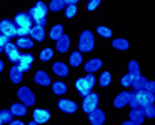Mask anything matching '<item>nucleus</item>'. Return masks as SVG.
I'll use <instances>...</instances> for the list:
<instances>
[{"mask_svg":"<svg viewBox=\"0 0 155 125\" xmlns=\"http://www.w3.org/2000/svg\"><path fill=\"white\" fill-rule=\"evenodd\" d=\"M82 62H84V54H82L80 50L72 52L70 57H68V65H70V67H80Z\"/></svg>","mask_w":155,"mask_h":125,"instance_id":"obj_18","label":"nucleus"},{"mask_svg":"<svg viewBox=\"0 0 155 125\" xmlns=\"http://www.w3.org/2000/svg\"><path fill=\"white\" fill-rule=\"evenodd\" d=\"M28 35H30V38L34 42H44L45 40V30H44V27H38V25H32Z\"/></svg>","mask_w":155,"mask_h":125,"instance_id":"obj_13","label":"nucleus"},{"mask_svg":"<svg viewBox=\"0 0 155 125\" xmlns=\"http://www.w3.org/2000/svg\"><path fill=\"white\" fill-rule=\"evenodd\" d=\"M75 88H77V92H78L80 97H85V95L92 90V85L88 84V80L85 77H80V78L75 80Z\"/></svg>","mask_w":155,"mask_h":125,"instance_id":"obj_9","label":"nucleus"},{"mask_svg":"<svg viewBox=\"0 0 155 125\" xmlns=\"http://www.w3.org/2000/svg\"><path fill=\"white\" fill-rule=\"evenodd\" d=\"M87 2H88V0H87Z\"/></svg>","mask_w":155,"mask_h":125,"instance_id":"obj_47","label":"nucleus"},{"mask_svg":"<svg viewBox=\"0 0 155 125\" xmlns=\"http://www.w3.org/2000/svg\"><path fill=\"white\" fill-rule=\"evenodd\" d=\"M34 120L37 123H47L50 120V112L45 108H35L34 110Z\"/></svg>","mask_w":155,"mask_h":125,"instance_id":"obj_15","label":"nucleus"},{"mask_svg":"<svg viewBox=\"0 0 155 125\" xmlns=\"http://www.w3.org/2000/svg\"><path fill=\"white\" fill-rule=\"evenodd\" d=\"M128 72H130L132 75H140V68H138V64L135 60H130L128 62Z\"/></svg>","mask_w":155,"mask_h":125,"instance_id":"obj_36","label":"nucleus"},{"mask_svg":"<svg viewBox=\"0 0 155 125\" xmlns=\"http://www.w3.org/2000/svg\"><path fill=\"white\" fill-rule=\"evenodd\" d=\"M14 24L17 25V27H32V17L28 14H25V12H20V14L15 15V20Z\"/></svg>","mask_w":155,"mask_h":125,"instance_id":"obj_11","label":"nucleus"},{"mask_svg":"<svg viewBox=\"0 0 155 125\" xmlns=\"http://www.w3.org/2000/svg\"><path fill=\"white\" fill-rule=\"evenodd\" d=\"M100 67H102V60H100V58H92V60H87V62H85V65H84V68L88 72V74H94V72L100 70Z\"/></svg>","mask_w":155,"mask_h":125,"instance_id":"obj_20","label":"nucleus"},{"mask_svg":"<svg viewBox=\"0 0 155 125\" xmlns=\"http://www.w3.org/2000/svg\"><path fill=\"white\" fill-rule=\"evenodd\" d=\"M97 107H98V94H92V92H88V94L84 97L82 110H84L85 113H90V112L95 110Z\"/></svg>","mask_w":155,"mask_h":125,"instance_id":"obj_2","label":"nucleus"},{"mask_svg":"<svg viewBox=\"0 0 155 125\" xmlns=\"http://www.w3.org/2000/svg\"><path fill=\"white\" fill-rule=\"evenodd\" d=\"M22 75H24V72H22L20 68L14 64V67L10 68V82H12V84H20V82H22Z\"/></svg>","mask_w":155,"mask_h":125,"instance_id":"obj_23","label":"nucleus"},{"mask_svg":"<svg viewBox=\"0 0 155 125\" xmlns=\"http://www.w3.org/2000/svg\"><path fill=\"white\" fill-rule=\"evenodd\" d=\"M45 24H47V17H42L35 20V25H38V27H45Z\"/></svg>","mask_w":155,"mask_h":125,"instance_id":"obj_40","label":"nucleus"},{"mask_svg":"<svg viewBox=\"0 0 155 125\" xmlns=\"http://www.w3.org/2000/svg\"><path fill=\"white\" fill-rule=\"evenodd\" d=\"M57 52H60V54H65V52H68V48H70V37L65 34H62L60 37L57 38Z\"/></svg>","mask_w":155,"mask_h":125,"instance_id":"obj_12","label":"nucleus"},{"mask_svg":"<svg viewBox=\"0 0 155 125\" xmlns=\"http://www.w3.org/2000/svg\"><path fill=\"white\" fill-rule=\"evenodd\" d=\"M132 82H134V75L128 72V74H125L124 77L120 78V84L124 85V87H132Z\"/></svg>","mask_w":155,"mask_h":125,"instance_id":"obj_35","label":"nucleus"},{"mask_svg":"<svg viewBox=\"0 0 155 125\" xmlns=\"http://www.w3.org/2000/svg\"><path fill=\"white\" fill-rule=\"evenodd\" d=\"M4 52L7 54L8 60L12 62V64H17L18 62V57H20V52H18V47L15 44H12V42H7L4 47Z\"/></svg>","mask_w":155,"mask_h":125,"instance_id":"obj_7","label":"nucleus"},{"mask_svg":"<svg viewBox=\"0 0 155 125\" xmlns=\"http://www.w3.org/2000/svg\"><path fill=\"white\" fill-rule=\"evenodd\" d=\"M4 68H5V64H4V60H2V58H0V74H2V72H4Z\"/></svg>","mask_w":155,"mask_h":125,"instance_id":"obj_44","label":"nucleus"},{"mask_svg":"<svg viewBox=\"0 0 155 125\" xmlns=\"http://www.w3.org/2000/svg\"><path fill=\"white\" fill-rule=\"evenodd\" d=\"M0 54H2V50H0Z\"/></svg>","mask_w":155,"mask_h":125,"instance_id":"obj_45","label":"nucleus"},{"mask_svg":"<svg viewBox=\"0 0 155 125\" xmlns=\"http://www.w3.org/2000/svg\"><path fill=\"white\" fill-rule=\"evenodd\" d=\"M17 97H18V100H20L22 104H25L27 107H32V105L35 104V95L28 87H20L18 88Z\"/></svg>","mask_w":155,"mask_h":125,"instance_id":"obj_3","label":"nucleus"},{"mask_svg":"<svg viewBox=\"0 0 155 125\" xmlns=\"http://www.w3.org/2000/svg\"><path fill=\"white\" fill-rule=\"evenodd\" d=\"M7 42H8V38L5 37V35L0 34V50H2V52H4V47H5V44H7Z\"/></svg>","mask_w":155,"mask_h":125,"instance_id":"obj_39","label":"nucleus"},{"mask_svg":"<svg viewBox=\"0 0 155 125\" xmlns=\"http://www.w3.org/2000/svg\"><path fill=\"white\" fill-rule=\"evenodd\" d=\"M64 34V25H60V24H57L55 27H52L50 28V32H48V37L52 38V40H57L60 35Z\"/></svg>","mask_w":155,"mask_h":125,"instance_id":"obj_26","label":"nucleus"},{"mask_svg":"<svg viewBox=\"0 0 155 125\" xmlns=\"http://www.w3.org/2000/svg\"><path fill=\"white\" fill-rule=\"evenodd\" d=\"M8 123H10V125H22L24 122H22V120H14V118H12V120L8 122Z\"/></svg>","mask_w":155,"mask_h":125,"instance_id":"obj_42","label":"nucleus"},{"mask_svg":"<svg viewBox=\"0 0 155 125\" xmlns=\"http://www.w3.org/2000/svg\"><path fill=\"white\" fill-rule=\"evenodd\" d=\"M95 47V40H94V34L88 30L82 32L80 35V40H78V50L82 52V54H88V52H92Z\"/></svg>","mask_w":155,"mask_h":125,"instance_id":"obj_1","label":"nucleus"},{"mask_svg":"<svg viewBox=\"0 0 155 125\" xmlns=\"http://www.w3.org/2000/svg\"><path fill=\"white\" fill-rule=\"evenodd\" d=\"M85 78H87V80H88V84H90L92 87H94V85H95V77H94V75H92V74H88V75H87V77H85Z\"/></svg>","mask_w":155,"mask_h":125,"instance_id":"obj_41","label":"nucleus"},{"mask_svg":"<svg viewBox=\"0 0 155 125\" xmlns=\"http://www.w3.org/2000/svg\"><path fill=\"white\" fill-rule=\"evenodd\" d=\"M128 97H130V92H122V94H118L114 100V107L115 108H124L125 105L128 104Z\"/></svg>","mask_w":155,"mask_h":125,"instance_id":"obj_19","label":"nucleus"},{"mask_svg":"<svg viewBox=\"0 0 155 125\" xmlns=\"http://www.w3.org/2000/svg\"><path fill=\"white\" fill-rule=\"evenodd\" d=\"M0 34L5 35L8 40H10V38H14L15 37V24L12 20L4 18V20L0 22Z\"/></svg>","mask_w":155,"mask_h":125,"instance_id":"obj_6","label":"nucleus"},{"mask_svg":"<svg viewBox=\"0 0 155 125\" xmlns=\"http://www.w3.org/2000/svg\"><path fill=\"white\" fill-rule=\"evenodd\" d=\"M145 84H147V78L142 77V75H135L134 82H132V87H134L135 90H142V88L145 87Z\"/></svg>","mask_w":155,"mask_h":125,"instance_id":"obj_28","label":"nucleus"},{"mask_svg":"<svg viewBox=\"0 0 155 125\" xmlns=\"http://www.w3.org/2000/svg\"><path fill=\"white\" fill-rule=\"evenodd\" d=\"M88 120H90L92 125H102L105 122V115H104V112L97 107L95 110H92L90 113H88Z\"/></svg>","mask_w":155,"mask_h":125,"instance_id":"obj_14","label":"nucleus"},{"mask_svg":"<svg viewBox=\"0 0 155 125\" xmlns=\"http://www.w3.org/2000/svg\"><path fill=\"white\" fill-rule=\"evenodd\" d=\"M28 32H30V28H28V27H17V25H15V35H17V37L28 35Z\"/></svg>","mask_w":155,"mask_h":125,"instance_id":"obj_37","label":"nucleus"},{"mask_svg":"<svg viewBox=\"0 0 155 125\" xmlns=\"http://www.w3.org/2000/svg\"><path fill=\"white\" fill-rule=\"evenodd\" d=\"M52 72H54L57 77H67L68 75V65L64 64V62H55L54 65H52Z\"/></svg>","mask_w":155,"mask_h":125,"instance_id":"obj_17","label":"nucleus"},{"mask_svg":"<svg viewBox=\"0 0 155 125\" xmlns=\"http://www.w3.org/2000/svg\"><path fill=\"white\" fill-rule=\"evenodd\" d=\"M64 7H65V2L64 0H52L50 2V10L52 12H60V10H64Z\"/></svg>","mask_w":155,"mask_h":125,"instance_id":"obj_33","label":"nucleus"},{"mask_svg":"<svg viewBox=\"0 0 155 125\" xmlns=\"http://www.w3.org/2000/svg\"><path fill=\"white\" fill-rule=\"evenodd\" d=\"M52 92H54L55 95H64V94H67V85L64 84V82H55L54 85H52Z\"/></svg>","mask_w":155,"mask_h":125,"instance_id":"obj_27","label":"nucleus"},{"mask_svg":"<svg viewBox=\"0 0 155 125\" xmlns=\"http://www.w3.org/2000/svg\"><path fill=\"white\" fill-rule=\"evenodd\" d=\"M35 42L32 40V38H28L27 35H24V37H18L17 42H15V45H17L18 48H32L34 47Z\"/></svg>","mask_w":155,"mask_h":125,"instance_id":"obj_24","label":"nucleus"},{"mask_svg":"<svg viewBox=\"0 0 155 125\" xmlns=\"http://www.w3.org/2000/svg\"><path fill=\"white\" fill-rule=\"evenodd\" d=\"M112 47L117 48V50H127L130 44H128L127 38H115V40H112Z\"/></svg>","mask_w":155,"mask_h":125,"instance_id":"obj_25","label":"nucleus"},{"mask_svg":"<svg viewBox=\"0 0 155 125\" xmlns=\"http://www.w3.org/2000/svg\"><path fill=\"white\" fill-rule=\"evenodd\" d=\"M10 112L15 115V117H24V115L27 113V105L22 104V102H17V104H14L10 107Z\"/></svg>","mask_w":155,"mask_h":125,"instance_id":"obj_21","label":"nucleus"},{"mask_svg":"<svg viewBox=\"0 0 155 125\" xmlns=\"http://www.w3.org/2000/svg\"><path fill=\"white\" fill-rule=\"evenodd\" d=\"M134 97H135V102H137L138 107H143V105H147V104H153V94L147 92L145 88H142V90H135Z\"/></svg>","mask_w":155,"mask_h":125,"instance_id":"obj_4","label":"nucleus"},{"mask_svg":"<svg viewBox=\"0 0 155 125\" xmlns=\"http://www.w3.org/2000/svg\"><path fill=\"white\" fill-rule=\"evenodd\" d=\"M102 4V0H88V4H87V10L88 12H94L95 8H98V5Z\"/></svg>","mask_w":155,"mask_h":125,"instance_id":"obj_38","label":"nucleus"},{"mask_svg":"<svg viewBox=\"0 0 155 125\" xmlns=\"http://www.w3.org/2000/svg\"><path fill=\"white\" fill-rule=\"evenodd\" d=\"M64 14H65V17H67V18H74L75 15H77V5H75V4H68L67 7H65Z\"/></svg>","mask_w":155,"mask_h":125,"instance_id":"obj_32","label":"nucleus"},{"mask_svg":"<svg viewBox=\"0 0 155 125\" xmlns=\"http://www.w3.org/2000/svg\"><path fill=\"white\" fill-rule=\"evenodd\" d=\"M57 107L60 108L64 113H75L78 110V105L74 100H67V98H60L57 104Z\"/></svg>","mask_w":155,"mask_h":125,"instance_id":"obj_8","label":"nucleus"},{"mask_svg":"<svg viewBox=\"0 0 155 125\" xmlns=\"http://www.w3.org/2000/svg\"><path fill=\"white\" fill-rule=\"evenodd\" d=\"M97 34L100 35V37H104V38H110L112 35H114V30L108 28V27H104V25H98V27H97Z\"/></svg>","mask_w":155,"mask_h":125,"instance_id":"obj_29","label":"nucleus"},{"mask_svg":"<svg viewBox=\"0 0 155 125\" xmlns=\"http://www.w3.org/2000/svg\"><path fill=\"white\" fill-rule=\"evenodd\" d=\"M0 123H2V122H0Z\"/></svg>","mask_w":155,"mask_h":125,"instance_id":"obj_46","label":"nucleus"},{"mask_svg":"<svg viewBox=\"0 0 155 125\" xmlns=\"http://www.w3.org/2000/svg\"><path fill=\"white\" fill-rule=\"evenodd\" d=\"M14 118V113L10 110H0V122L2 123H8Z\"/></svg>","mask_w":155,"mask_h":125,"instance_id":"obj_34","label":"nucleus"},{"mask_svg":"<svg viewBox=\"0 0 155 125\" xmlns=\"http://www.w3.org/2000/svg\"><path fill=\"white\" fill-rule=\"evenodd\" d=\"M32 64H34V55H30V54H25V55H20V57H18L17 67L20 68L22 72H27V70H30Z\"/></svg>","mask_w":155,"mask_h":125,"instance_id":"obj_10","label":"nucleus"},{"mask_svg":"<svg viewBox=\"0 0 155 125\" xmlns=\"http://www.w3.org/2000/svg\"><path fill=\"white\" fill-rule=\"evenodd\" d=\"M64 2H65V5H68V4H75V5H77L78 0H64Z\"/></svg>","mask_w":155,"mask_h":125,"instance_id":"obj_43","label":"nucleus"},{"mask_svg":"<svg viewBox=\"0 0 155 125\" xmlns=\"http://www.w3.org/2000/svg\"><path fill=\"white\" fill-rule=\"evenodd\" d=\"M47 12H48V7L42 2V0H38L37 4L34 5V7L28 10V15L32 17V20H37V18H42V17H45L47 15Z\"/></svg>","mask_w":155,"mask_h":125,"instance_id":"obj_5","label":"nucleus"},{"mask_svg":"<svg viewBox=\"0 0 155 125\" xmlns=\"http://www.w3.org/2000/svg\"><path fill=\"white\" fill-rule=\"evenodd\" d=\"M34 82H35L37 85H42V87H48V85L52 84V82H50V77H48V74H47V72H44V70L35 72Z\"/></svg>","mask_w":155,"mask_h":125,"instance_id":"obj_16","label":"nucleus"},{"mask_svg":"<svg viewBox=\"0 0 155 125\" xmlns=\"http://www.w3.org/2000/svg\"><path fill=\"white\" fill-rule=\"evenodd\" d=\"M54 55H55L54 48L47 47V48H44V50L40 52V60L42 62H48V60H52V57H54Z\"/></svg>","mask_w":155,"mask_h":125,"instance_id":"obj_30","label":"nucleus"},{"mask_svg":"<svg viewBox=\"0 0 155 125\" xmlns=\"http://www.w3.org/2000/svg\"><path fill=\"white\" fill-rule=\"evenodd\" d=\"M110 82H112V75L108 74V72H104V74L98 77V85H100V87H108Z\"/></svg>","mask_w":155,"mask_h":125,"instance_id":"obj_31","label":"nucleus"},{"mask_svg":"<svg viewBox=\"0 0 155 125\" xmlns=\"http://www.w3.org/2000/svg\"><path fill=\"white\" fill-rule=\"evenodd\" d=\"M143 118H145V115H143V110H140V107L132 108V113H130V122L132 123H142Z\"/></svg>","mask_w":155,"mask_h":125,"instance_id":"obj_22","label":"nucleus"}]
</instances>
